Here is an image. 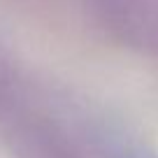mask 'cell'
Segmentation results:
<instances>
[{
    "instance_id": "obj_1",
    "label": "cell",
    "mask_w": 158,
    "mask_h": 158,
    "mask_svg": "<svg viewBox=\"0 0 158 158\" xmlns=\"http://www.w3.org/2000/svg\"><path fill=\"white\" fill-rule=\"evenodd\" d=\"M112 158H153L151 153L142 151V149H133V147H121L112 153Z\"/></svg>"
}]
</instances>
